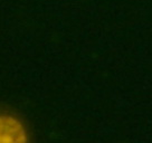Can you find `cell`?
<instances>
[{"instance_id": "cell-1", "label": "cell", "mask_w": 152, "mask_h": 143, "mask_svg": "<svg viewBox=\"0 0 152 143\" xmlns=\"http://www.w3.org/2000/svg\"><path fill=\"white\" fill-rule=\"evenodd\" d=\"M28 141L29 131L24 120L11 111L0 109V143Z\"/></svg>"}]
</instances>
